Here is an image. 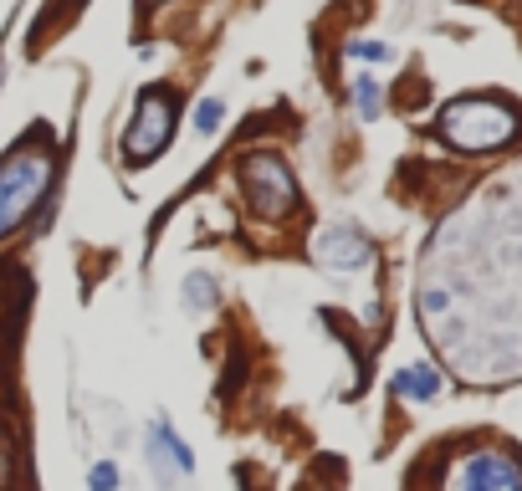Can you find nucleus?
Returning a JSON list of instances; mask_svg holds the SVG:
<instances>
[{
  "mask_svg": "<svg viewBox=\"0 0 522 491\" xmlns=\"http://www.w3.org/2000/svg\"><path fill=\"white\" fill-rule=\"evenodd\" d=\"M52 174H57V149H52L47 133H26V139L0 159V241L36 215V205L52 190Z\"/></svg>",
  "mask_w": 522,
  "mask_h": 491,
  "instance_id": "obj_1",
  "label": "nucleus"
},
{
  "mask_svg": "<svg viewBox=\"0 0 522 491\" xmlns=\"http://www.w3.org/2000/svg\"><path fill=\"white\" fill-rule=\"evenodd\" d=\"M435 133H441L451 149H461V154H497V149H507L522 133V113L507 98L471 93V98H456V103L441 108Z\"/></svg>",
  "mask_w": 522,
  "mask_h": 491,
  "instance_id": "obj_2",
  "label": "nucleus"
},
{
  "mask_svg": "<svg viewBox=\"0 0 522 491\" xmlns=\"http://www.w3.org/2000/svg\"><path fill=\"white\" fill-rule=\"evenodd\" d=\"M435 491H522V456L512 445H471L446 461Z\"/></svg>",
  "mask_w": 522,
  "mask_h": 491,
  "instance_id": "obj_3",
  "label": "nucleus"
},
{
  "mask_svg": "<svg viewBox=\"0 0 522 491\" xmlns=\"http://www.w3.org/2000/svg\"><path fill=\"white\" fill-rule=\"evenodd\" d=\"M236 180H241L246 205H251L261 220H292V215H297V205H302V195H297V180H292L287 159H282V154H272V149L246 154Z\"/></svg>",
  "mask_w": 522,
  "mask_h": 491,
  "instance_id": "obj_4",
  "label": "nucleus"
},
{
  "mask_svg": "<svg viewBox=\"0 0 522 491\" xmlns=\"http://www.w3.org/2000/svg\"><path fill=\"white\" fill-rule=\"evenodd\" d=\"M174 118H180V103H174L169 87H144L139 108H134V123L123 128V159L128 164L159 159L169 149V139H174Z\"/></svg>",
  "mask_w": 522,
  "mask_h": 491,
  "instance_id": "obj_5",
  "label": "nucleus"
},
{
  "mask_svg": "<svg viewBox=\"0 0 522 491\" xmlns=\"http://www.w3.org/2000/svg\"><path fill=\"white\" fill-rule=\"evenodd\" d=\"M313 261L328 266V272H359V266L369 261V241L354 226H323L313 236Z\"/></svg>",
  "mask_w": 522,
  "mask_h": 491,
  "instance_id": "obj_6",
  "label": "nucleus"
},
{
  "mask_svg": "<svg viewBox=\"0 0 522 491\" xmlns=\"http://www.w3.org/2000/svg\"><path fill=\"white\" fill-rule=\"evenodd\" d=\"M395 394H400V399H420V405H425V399L441 394V369H430V364L400 369V374H395Z\"/></svg>",
  "mask_w": 522,
  "mask_h": 491,
  "instance_id": "obj_7",
  "label": "nucleus"
},
{
  "mask_svg": "<svg viewBox=\"0 0 522 491\" xmlns=\"http://www.w3.org/2000/svg\"><path fill=\"white\" fill-rule=\"evenodd\" d=\"M154 440L164 445V451H169V461L180 466V471H195V451H190V445L169 430V420H154Z\"/></svg>",
  "mask_w": 522,
  "mask_h": 491,
  "instance_id": "obj_8",
  "label": "nucleus"
},
{
  "mask_svg": "<svg viewBox=\"0 0 522 491\" xmlns=\"http://www.w3.org/2000/svg\"><path fill=\"white\" fill-rule=\"evenodd\" d=\"M354 108L364 113V123H374L379 118V108H384V98H379V77H354Z\"/></svg>",
  "mask_w": 522,
  "mask_h": 491,
  "instance_id": "obj_9",
  "label": "nucleus"
},
{
  "mask_svg": "<svg viewBox=\"0 0 522 491\" xmlns=\"http://www.w3.org/2000/svg\"><path fill=\"white\" fill-rule=\"evenodd\" d=\"M221 123H226V103L221 98H200L195 103V133L210 139V133H221Z\"/></svg>",
  "mask_w": 522,
  "mask_h": 491,
  "instance_id": "obj_10",
  "label": "nucleus"
},
{
  "mask_svg": "<svg viewBox=\"0 0 522 491\" xmlns=\"http://www.w3.org/2000/svg\"><path fill=\"white\" fill-rule=\"evenodd\" d=\"M348 57H359V62H389V57H395V47H384V41H348Z\"/></svg>",
  "mask_w": 522,
  "mask_h": 491,
  "instance_id": "obj_11",
  "label": "nucleus"
},
{
  "mask_svg": "<svg viewBox=\"0 0 522 491\" xmlns=\"http://www.w3.org/2000/svg\"><path fill=\"white\" fill-rule=\"evenodd\" d=\"M87 486H93V491H118V466L113 461H98L93 476H87Z\"/></svg>",
  "mask_w": 522,
  "mask_h": 491,
  "instance_id": "obj_12",
  "label": "nucleus"
},
{
  "mask_svg": "<svg viewBox=\"0 0 522 491\" xmlns=\"http://www.w3.org/2000/svg\"><path fill=\"white\" fill-rule=\"evenodd\" d=\"M302 491H318V486H302Z\"/></svg>",
  "mask_w": 522,
  "mask_h": 491,
  "instance_id": "obj_13",
  "label": "nucleus"
},
{
  "mask_svg": "<svg viewBox=\"0 0 522 491\" xmlns=\"http://www.w3.org/2000/svg\"><path fill=\"white\" fill-rule=\"evenodd\" d=\"M149 6H159V0H149Z\"/></svg>",
  "mask_w": 522,
  "mask_h": 491,
  "instance_id": "obj_14",
  "label": "nucleus"
}]
</instances>
